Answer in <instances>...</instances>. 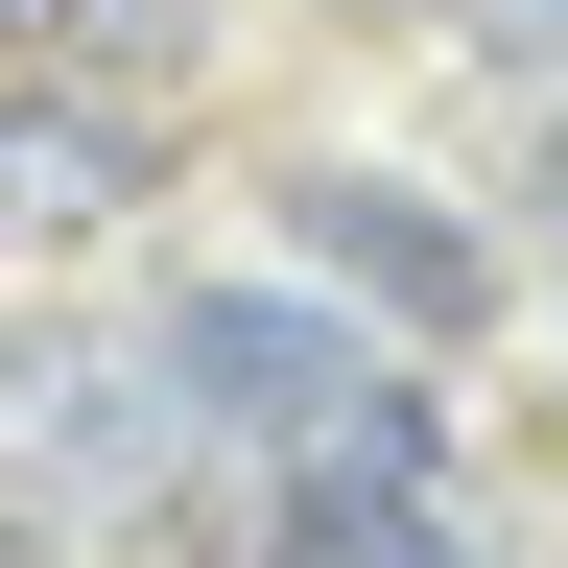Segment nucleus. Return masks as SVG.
<instances>
[{
    "instance_id": "7ed1b4c3",
    "label": "nucleus",
    "mask_w": 568,
    "mask_h": 568,
    "mask_svg": "<svg viewBox=\"0 0 568 568\" xmlns=\"http://www.w3.org/2000/svg\"><path fill=\"white\" fill-rule=\"evenodd\" d=\"M237 568H474V545H450V474H426V426H379V450H284Z\"/></svg>"
},
{
    "instance_id": "20e7f679",
    "label": "nucleus",
    "mask_w": 568,
    "mask_h": 568,
    "mask_svg": "<svg viewBox=\"0 0 568 568\" xmlns=\"http://www.w3.org/2000/svg\"><path fill=\"white\" fill-rule=\"evenodd\" d=\"M119 190H142V119H71V71L0 95V261H24V237H95Z\"/></svg>"
},
{
    "instance_id": "f257e3e1",
    "label": "nucleus",
    "mask_w": 568,
    "mask_h": 568,
    "mask_svg": "<svg viewBox=\"0 0 568 568\" xmlns=\"http://www.w3.org/2000/svg\"><path fill=\"white\" fill-rule=\"evenodd\" d=\"M166 379L213 426H261V450H379V426H426L379 355H355V308H308V284H190V308H166Z\"/></svg>"
},
{
    "instance_id": "f03ea898",
    "label": "nucleus",
    "mask_w": 568,
    "mask_h": 568,
    "mask_svg": "<svg viewBox=\"0 0 568 568\" xmlns=\"http://www.w3.org/2000/svg\"><path fill=\"white\" fill-rule=\"evenodd\" d=\"M261 213H284V261H308L355 332H474L497 308V237H474L450 190H403V166H284Z\"/></svg>"
},
{
    "instance_id": "0eeeda50",
    "label": "nucleus",
    "mask_w": 568,
    "mask_h": 568,
    "mask_svg": "<svg viewBox=\"0 0 568 568\" xmlns=\"http://www.w3.org/2000/svg\"><path fill=\"white\" fill-rule=\"evenodd\" d=\"M0 48H48V0H0Z\"/></svg>"
},
{
    "instance_id": "423d86ee",
    "label": "nucleus",
    "mask_w": 568,
    "mask_h": 568,
    "mask_svg": "<svg viewBox=\"0 0 568 568\" xmlns=\"http://www.w3.org/2000/svg\"><path fill=\"white\" fill-rule=\"evenodd\" d=\"M521 190H545V237H568V95H545V166H521Z\"/></svg>"
},
{
    "instance_id": "39448f33",
    "label": "nucleus",
    "mask_w": 568,
    "mask_h": 568,
    "mask_svg": "<svg viewBox=\"0 0 568 568\" xmlns=\"http://www.w3.org/2000/svg\"><path fill=\"white\" fill-rule=\"evenodd\" d=\"M190 0H48V71H166Z\"/></svg>"
}]
</instances>
